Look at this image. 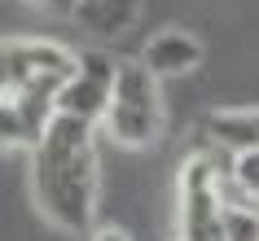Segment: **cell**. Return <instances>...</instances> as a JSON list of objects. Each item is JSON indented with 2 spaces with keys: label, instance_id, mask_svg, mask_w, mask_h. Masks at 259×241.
I'll return each mask as SVG.
<instances>
[{
  "label": "cell",
  "instance_id": "7",
  "mask_svg": "<svg viewBox=\"0 0 259 241\" xmlns=\"http://www.w3.org/2000/svg\"><path fill=\"white\" fill-rule=\"evenodd\" d=\"M202 40L193 35V31L185 27H163L154 31L150 40H145V49H141V66L150 70V75H158V79H180V75H189V70L202 66Z\"/></svg>",
  "mask_w": 259,
  "mask_h": 241
},
{
  "label": "cell",
  "instance_id": "6",
  "mask_svg": "<svg viewBox=\"0 0 259 241\" xmlns=\"http://www.w3.org/2000/svg\"><path fill=\"white\" fill-rule=\"evenodd\" d=\"M57 114V92L49 88H27V92H5L0 97V149L5 154H31L44 127Z\"/></svg>",
  "mask_w": 259,
  "mask_h": 241
},
{
  "label": "cell",
  "instance_id": "11",
  "mask_svg": "<svg viewBox=\"0 0 259 241\" xmlns=\"http://www.w3.org/2000/svg\"><path fill=\"white\" fill-rule=\"evenodd\" d=\"M224 158V154H220ZM224 175H229L233 184L242 188L246 198L259 202V149H246V154H233V158H224Z\"/></svg>",
  "mask_w": 259,
  "mask_h": 241
},
{
  "label": "cell",
  "instance_id": "2",
  "mask_svg": "<svg viewBox=\"0 0 259 241\" xmlns=\"http://www.w3.org/2000/svg\"><path fill=\"white\" fill-rule=\"evenodd\" d=\"M158 83L163 79L141 66V57L119 62L114 92L101 119V132L119 149H150L163 136V88Z\"/></svg>",
  "mask_w": 259,
  "mask_h": 241
},
{
  "label": "cell",
  "instance_id": "9",
  "mask_svg": "<svg viewBox=\"0 0 259 241\" xmlns=\"http://www.w3.org/2000/svg\"><path fill=\"white\" fill-rule=\"evenodd\" d=\"M141 18V0H83L75 9V22H79L88 35H101V40H114Z\"/></svg>",
  "mask_w": 259,
  "mask_h": 241
},
{
  "label": "cell",
  "instance_id": "12",
  "mask_svg": "<svg viewBox=\"0 0 259 241\" xmlns=\"http://www.w3.org/2000/svg\"><path fill=\"white\" fill-rule=\"evenodd\" d=\"M83 241H127V232H123V228H110V224H106V228L93 224L88 232H83Z\"/></svg>",
  "mask_w": 259,
  "mask_h": 241
},
{
  "label": "cell",
  "instance_id": "13",
  "mask_svg": "<svg viewBox=\"0 0 259 241\" xmlns=\"http://www.w3.org/2000/svg\"><path fill=\"white\" fill-rule=\"evenodd\" d=\"M35 5H44V9H53V14H62V18L75 14V0H35Z\"/></svg>",
  "mask_w": 259,
  "mask_h": 241
},
{
  "label": "cell",
  "instance_id": "10",
  "mask_svg": "<svg viewBox=\"0 0 259 241\" xmlns=\"http://www.w3.org/2000/svg\"><path fill=\"white\" fill-rule=\"evenodd\" d=\"M224 237L229 241H259V202L224 175Z\"/></svg>",
  "mask_w": 259,
  "mask_h": 241
},
{
  "label": "cell",
  "instance_id": "8",
  "mask_svg": "<svg viewBox=\"0 0 259 241\" xmlns=\"http://www.w3.org/2000/svg\"><path fill=\"white\" fill-rule=\"evenodd\" d=\"M202 140L206 149H215L224 158L259 149V106H229V110H211L202 119Z\"/></svg>",
  "mask_w": 259,
  "mask_h": 241
},
{
  "label": "cell",
  "instance_id": "4",
  "mask_svg": "<svg viewBox=\"0 0 259 241\" xmlns=\"http://www.w3.org/2000/svg\"><path fill=\"white\" fill-rule=\"evenodd\" d=\"M75 62H79V53H70L57 40H35V35L0 40V97L27 92V88L62 92V83L75 75Z\"/></svg>",
  "mask_w": 259,
  "mask_h": 241
},
{
  "label": "cell",
  "instance_id": "1",
  "mask_svg": "<svg viewBox=\"0 0 259 241\" xmlns=\"http://www.w3.org/2000/svg\"><path fill=\"white\" fill-rule=\"evenodd\" d=\"M97 136H101L97 123L53 114V123L31 149V202L40 219L57 232H88L97 224L101 206Z\"/></svg>",
  "mask_w": 259,
  "mask_h": 241
},
{
  "label": "cell",
  "instance_id": "5",
  "mask_svg": "<svg viewBox=\"0 0 259 241\" xmlns=\"http://www.w3.org/2000/svg\"><path fill=\"white\" fill-rule=\"evenodd\" d=\"M114 75H119V62L106 53H79L75 62V75L62 83L57 92V114H70V119H88L101 127L110 106V92H114Z\"/></svg>",
  "mask_w": 259,
  "mask_h": 241
},
{
  "label": "cell",
  "instance_id": "3",
  "mask_svg": "<svg viewBox=\"0 0 259 241\" xmlns=\"http://www.w3.org/2000/svg\"><path fill=\"white\" fill-rule=\"evenodd\" d=\"M176 232L180 241L224 237V162L215 149H193L176 175Z\"/></svg>",
  "mask_w": 259,
  "mask_h": 241
}]
</instances>
